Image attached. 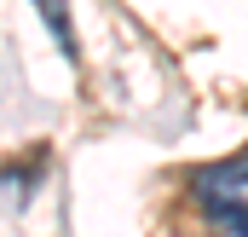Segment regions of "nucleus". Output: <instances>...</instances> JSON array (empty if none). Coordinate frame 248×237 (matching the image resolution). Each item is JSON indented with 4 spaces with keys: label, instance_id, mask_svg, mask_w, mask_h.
<instances>
[{
    "label": "nucleus",
    "instance_id": "obj_2",
    "mask_svg": "<svg viewBox=\"0 0 248 237\" xmlns=\"http://www.w3.org/2000/svg\"><path fill=\"white\" fill-rule=\"evenodd\" d=\"M35 12H41V17H46V29L58 35V52H63V58H75V29H69L63 0H35Z\"/></svg>",
    "mask_w": 248,
    "mask_h": 237
},
{
    "label": "nucleus",
    "instance_id": "obj_1",
    "mask_svg": "<svg viewBox=\"0 0 248 237\" xmlns=\"http://www.w3.org/2000/svg\"><path fill=\"white\" fill-rule=\"evenodd\" d=\"M190 203L214 226L248 237V156H225V162L202 168V174L190 179Z\"/></svg>",
    "mask_w": 248,
    "mask_h": 237
}]
</instances>
